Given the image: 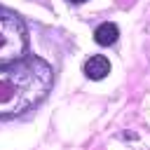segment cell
<instances>
[{"label": "cell", "mask_w": 150, "mask_h": 150, "mask_svg": "<svg viewBox=\"0 0 150 150\" xmlns=\"http://www.w3.org/2000/svg\"><path fill=\"white\" fill-rule=\"evenodd\" d=\"M54 70L40 56H21L0 66V120L16 117L38 105L52 89Z\"/></svg>", "instance_id": "cell-1"}, {"label": "cell", "mask_w": 150, "mask_h": 150, "mask_svg": "<svg viewBox=\"0 0 150 150\" xmlns=\"http://www.w3.org/2000/svg\"><path fill=\"white\" fill-rule=\"evenodd\" d=\"M26 49H28V30L23 19L14 9L0 5V66L19 61L21 56H26Z\"/></svg>", "instance_id": "cell-2"}, {"label": "cell", "mask_w": 150, "mask_h": 150, "mask_svg": "<svg viewBox=\"0 0 150 150\" xmlns=\"http://www.w3.org/2000/svg\"><path fill=\"white\" fill-rule=\"evenodd\" d=\"M84 75L89 77V80H103L108 73H110V61L103 56V54H94V56H89L87 61H84Z\"/></svg>", "instance_id": "cell-3"}, {"label": "cell", "mask_w": 150, "mask_h": 150, "mask_svg": "<svg viewBox=\"0 0 150 150\" xmlns=\"http://www.w3.org/2000/svg\"><path fill=\"white\" fill-rule=\"evenodd\" d=\"M117 38H120V28H117L115 23H110V21H108V23H101V26L94 30V40H96L101 47H110Z\"/></svg>", "instance_id": "cell-4"}, {"label": "cell", "mask_w": 150, "mask_h": 150, "mask_svg": "<svg viewBox=\"0 0 150 150\" xmlns=\"http://www.w3.org/2000/svg\"><path fill=\"white\" fill-rule=\"evenodd\" d=\"M68 2H73V5H80V2H87V0H68Z\"/></svg>", "instance_id": "cell-5"}]
</instances>
